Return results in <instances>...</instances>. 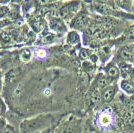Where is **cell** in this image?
Here are the masks:
<instances>
[{
    "label": "cell",
    "mask_w": 134,
    "mask_h": 133,
    "mask_svg": "<svg viewBox=\"0 0 134 133\" xmlns=\"http://www.w3.org/2000/svg\"><path fill=\"white\" fill-rule=\"evenodd\" d=\"M114 118L110 110H104L98 117V125L103 128H109L113 124Z\"/></svg>",
    "instance_id": "obj_1"
},
{
    "label": "cell",
    "mask_w": 134,
    "mask_h": 133,
    "mask_svg": "<svg viewBox=\"0 0 134 133\" xmlns=\"http://www.w3.org/2000/svg\"><path fill=\"white\" fill-rule=\"evenodd\" d=\"M78 5L79 3H75V2H72V3H69V4H67L66 6H64V7H62L61 9H60V15H61L63 18H69V17H72V15L74 14V12H76L78 10Z\"/></svg>",
    "instance_id": "obj_2"
},
{
    "label": "cell",
    "mask_w": 134,
    "mask_h": 133,
    "mask_svg": "<svg viewBox=\"0 0 134 133\" xmlns=\"http://www.w3.org/2000/svg\"><path fill=\"white\" fill-rule=\"evenodd\" d=\"M49 26L53 31H56V32H65L67 29L64 22L60 18H57V17L51 18L49 21Z\"/></svg>",
    "instance_id": "obj_3"
},
{
    "label": "cell",
    "mask_w": 134,
    "mask_h": 133,
    "mask_svg": "<svg viewBox=\"0 0 134 133\" xmlns=\"http://www.w3.org/2000/svg\"><path fill=\"white\" fill-rule=\"evenodd\" d=\"M87 15L86 14H78L77 16H75L71 21V27L76 28V29H80V28L84 27L86 24H87Z\"/></svg>",
    "instance_id": "obj_4"
},
{
    "label": "cell",
    "mask_w": 134,
    "mask_h": 133,
    "mask_svg": "<svg viewBox=\"0 0 134 133\" xmlns=\"http://www.w3.org/2000/svg\"><path fill=\"white\" fill-rule=\"evenodd\" d=\"M30 24L33 27V29L37 32H40L44 28V20L40 16H36L30 20Z\"/></svg>",
    "instance_id": "obj_5"
},
{
    "label": "cell",
    "mask_w": 134,
    "mask_h": 133,
    "mask_svg": "<svg viewBox=\"0 0 134 133\" xmlns=\"http://www.w3.org/2000/svg\"><path fill=\"white\" fill-rule=\"evenodd\" d=\"M115 93H116V89H115L114 86L107 87V88L103 91L102 98H103V100H104L105 102H110V101H112V99L114 98Z\"/></svg>",
    "instance_id": "obj_6"
},
{
    "label": "cell",
    "mask_w": 134,
    "mask_h": 133,
    "mask_svg": "<svg viewBox=\"0 0 134 133\" xmlns=\"http://www.w3.org/2000/svg\"><path fill=\"white\" fill-rule=\"evenodd\" d=\"M14 38V33H10L9 31H1L0 32V42L2 44L10 43Z\"/></svg>",
    "instance_id": "obj_7"
},
{
    "label": "cell",
    "mask_w": 134,
    "mask_h": 133,
    "mask_svg": "<svg viewBox=\"0 0 134 133\" xmlns=\"http://www.w3.org/2000/svg\"><path fill=\"white\" fill-rule=\"evenodd\" d=\"M79 41H80V37H79V34L76 31H71V32L68 33V35H67V42L70 45L77 44Z\"/></svg>",
    "instance_id": "obj_8"
},
{
    "label": "cell",
    "mask_w": 134,
    "mask_h": 133,
    "mask_svg": "<svg viewBox=\"0 0 134 133\" xmlns=\"http://www.w3.org/2000/svg\"><path fill=\"white\" fill-rule=\"evenodd\" d=\"M121 88L127 94H133L134 93V84L132 82H129L128 80H123L121 82Z\"/></svg>",
    "instance_id": "obj_9"
},
{
    "label": "cell",
    "mask_w": 134,
    "mask_h": 133,
    "mask_svg": "<svg viewBox=\"0 0 134 133\" xmlns=\"http://www.w3.org/2000/svg\"><path fill=\"white\" fill-rule=\"evenodd\" d=\"M106 73L108 78L115 79V78H117L119 76V69L116 66H114V65H111V66H109L107 68Z\"/></svg>",
    "instance_id": "obj_10"
},
{
    "label": "cell",
    "mask_w": 134,
    "mask_h": 133,
    "mask_svg": "<svg viewBox=\"0 0 134 133\" xmlns=\"http://www.w3.org/2000/svg\"><path fill=\"white\" fill-rule=\"evenodd\" d=\"M96 85L99 87V88H104L105 86H107L108 84V78L103 75V74H99L97 77H96Z\"/></svg>",
    "instance_id": "obj_11"
},
{
    "label": "cell",
    "mask_w": 134,
    "mask_h": 133,
    "mask_svg": "<svg viewBox=\"0 0 134 133\" xmlns=\"http://www.w3.org/2000/svg\"><path fill=\"white\" fill-rule=\"evenodd\" d=\"M120 56L122 57L124 60H133L134 59V55L132 54L130 48H124V49L121 50Z\"/></svg>",
    "instance_id": "obj_12"
},
{
    "label": "cell",
    "mask_w": 134,
    "mask_h": 133,
    "mask_svg": "<svg viewBox=\"0 0 134 133\" xmlns=\"http://www.w3.org/2000/svg\"><path fill=\"white\" fill-rule=\"evenodd\" d=\"M31 51L28 48H25V49H22L20 51V58L23 62H28V61L31 59Z\"/></svg>",
    "instance_id": "obj_13"
},
{
    "label": "cell",
    "mask_w": 134,
    "mask_h": 133,
    "mask_svg": "<svg viewBox=\"0 0 134 133\" xmlns=\"http://www.w3.org/2000/svg\"><path fill=\"white\" fill-rule=\"evenodd\" d=\"M96 10L99 11L102 14H105V15H109L111 14V8L108 5H105V4H99V5L96 6Z\"/></svg>",
    "instance_id": "obj_14"
},
{
    "label": "cell",
    "mask_w": 134,
    "mask_h": 133,
    "mask_svg": "<svg viewBox=\"0 0 134 133\" xmlns=\"http://www.w3.org/2000/svg\"><path fill=\"white\" fill-rule=\"evenodd\" d=\"M120 70H121V72L123 73V75L124 76H126V75H130V73L132 71V67L128 65V64H126V63H120Z\"/></svg>",
    "instance_id": "obj_15"
},
{
    "label": "cell",
    "mask_w": 134,
    "mask_h": 133,
    "mask_svg": "<svg viewBox=\"0 0 134 133\" xmlns=\"http://www.w3.org/2000/svg\"><path fill=\"white\" fill-rule=\"evenodd\" d=\"M17 76V70H11L6 74L5 76V82L6 83H11L12 81L16 78Z\"/></svg>",
    "instance_id": "obj_16"
},
{
    "label": "cell",
    "mask_w": 134,
    "mask_h": 133,
    "mask_svg": "<svg viewBox=\"0 0 134 133\" xmlns=\"http://www.w3.org/2000/svg\"><path fill=\"white\" fill-rule=\"evenodd\" d=\"M100 99H101L100 93H99L98 91H93V93L91 94V98H90L91 103H92L93 105H94V104H97V103H99Z\"/></svg>",
    "instance_id": "obj_17"
},
{
    "label": "cell",
    "mask_w": 134,
    "mask_h": 133,
    "mask_svg": "<svg viewBox=\"0 0 134 133\" xmlns=\"http://www.w3.org/2000/svg\"><path fill=\"white\" fill-rule=\"evenodd\" d=\"M9 14V9L6 6H0V19L4 18Z\"/></svg>",
    "instance_id": "obj_18"
},
{
    "label": "cell",
    "mask_w": 134,
    "mask_h": 133,
    "mask_svg": "<svg viewBox=\"0 0 134 133\" xmlns=\"http://www.w3.org/2000/svg\"><path fill=\"white\" fill-rule=\"evenodd\" d=\"M0 133H16V132H15L14 128L12 127V126L6 124V125H4V127L2 128V130L0 131Z\"/></svg>",
    "instance_id": "obj_19"
},
{
    "label": "cell",
    "mask_w": 134,
    "mask_h": 133,
    "mask_svg": "<svg viewBox=\"0 0 134 133\" xmlns=\"http://www.w3.org/2000/svg\"><path fill=\"white\" fill-rule=\"evenodd\" d=\"M46 50L45 49H38L36 50V52H35V55L36 57H38V58H45L46 57Z\"/></svg>",
    "instance_id": "obj_20"
},
{
    "label": "cell",
    "mask_w": 134,
    "mask_h": 133,
    "mask_svg": "<svg viewBox=\"0 0 134 133\" xmlns=\"http://www.w3.org/2000/svg\"><path fill=\"white\" fill-rule=\"evenodd\" d=\"M79 56H80L81 59H87L89 57V51L87 49H81L80 53H79Z\"/></svg>",
    "instance_id": "obj_21"
},
{
    "label": "cell",
    "mask_w": 134,
    "mask_h": 133,
    "mask_svg": "<svg viewBox=\"0 0 134 133\" xmlns=\"http://www.w3.org/2000/svg\"><path fill=\"white\" fill-rule=\"evenodd\" d=\"M5 111H6L5 104H4V102L2 100L0 99V117H2L5 114Z\"/></svg>",
    "instance_id": "obj_22"
},
{
    "label": "cell",
    "mask_w": 134,
    "mask_h": 133,
    "mask_svg": "<svg viewBox=\"0 0 134 133\" xmlns=\"http://www.w3.org/2000/svg\"><path fill=\"white\" fill-rule=\"evenodd\" d=\"M127 38L130 40V41H134V27L130 28L127 32Z\"/></svg>",
    "instance_id": "obj_23"
},
{
    "label": "cell",
    "mask_w": 134,
    "mask_h": 133,
    "mask_svg": "<svg viewBox=\"0 0 134 133\" xmlns=\"http://www.w3.org/2000/svg\"><path fill=\"white\" fill-rule=\"evenodd\" d=\"M83 67H84V70H85L86 72H89L90 70H92V69H93V65H92V63H84Z\"/></svg>",
    "instance_id": "obj_24"
},
{
    "label": "cell",
    "mask_w": 134,
    "mask_h": 133,
    "mask_svg": "<svg viewBox=\"0 0 134 133\" xmlns=\"http://www.w3.org/2000/svg\"><path fill=\"white\" fill-rule=\"evenodd\" d=\"M8 23V21H6V20H0V28L2 27V26H4Z\"/></svg>",
    "instance_id": "obj_25"
},
{
    "label": "cell",
    "mask_w": 134,
    "mask_h": 133,
    "mask_svg": "<svg viewBox=\"0 0 134 133\" xmlns=\"http://www.w3.org/2000/svg\"><path fill=\"white\" fill-rule=\"evenodd\" d=\"M130 48V50H131V52H132V54L134 55V45H132L131 47H129Z\"/></svg>",
    "instance_id": "obj_26"
},
{
    "label": "cell",
    "mask_w": 134,
    "mask_h": 133,
    "mask_svg": "<svg viewBox=\"0 0 134 133\" xmlns=\"http://www.w3.org/2000/svg\"><path fill=\"white\" fill-rule=\"evenodd\" d=\"M0 89H1V80H0Z\"/></svg>",
    "instance_id": "obj_27"
}]
</instances>
